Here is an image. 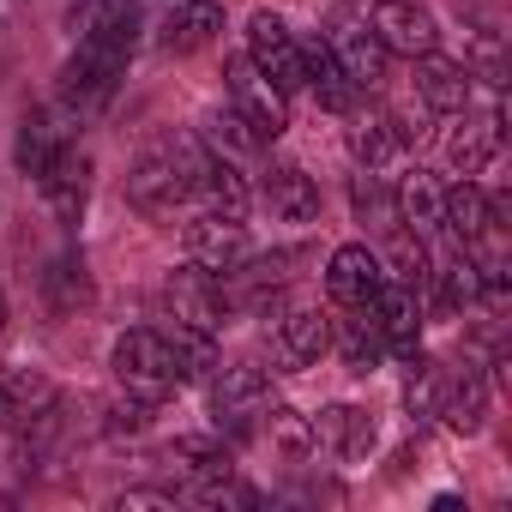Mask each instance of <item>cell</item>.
Returning a JSON list of instances; mask_svg holds the SVG:
<instances>
[{
    "label": "cell",
    "mask_w": 512,
    "mask_h": 512,
    "mask_svg": "<svg viewBox=\"0 0 512 512\" xmlns=\"http://www.w3.org/2000/svg\"><path fill=\"white\" fill-rule=\"evenodd\" d=\"M109 368H115L121 392L163 404L175 386L205 380V374L217 368V350H211V338H193V332H181V326H133V332L115 338Z\"/></svg>",
    "instance_id": "cell-1"
},
{
    "label": "cell",
    "mask_w": 512,
    "mask_h": 512,
    "mask_svg": "<svg viewBox=\"0 0 512 512\" xmlns=\"http://www.w3.org/2000/svg\"><path fill=\"white\" fill-rule=\"evenodd\" d=\"M133 43H139V19H121V25L73 37V55L61 61V109L73 121H85V115L115 103V91L127 79V61H133Z\"/></svg>",
    "instance_id": "cell-2"
},
{
    "label": "cell",
    "mask_w": 512,
    "mask_h": 512,
    "mask_svg": "<svg viewBox=\"0 0 512 512\" xmlns=\"http://www.w3.org/2000/svg\"><path fill=\"white\" fill-rule=\"evenodd\" d=\"M205 163H211V151H205L199 139H187V133L151 139V145L139 151V163L127 169V199H133V211H145V217H175V205L199 199Z\"/></svg>",
    "instance_id": "cell-3"
},
{
    "label": "cell",
    "mask_w": 512,
    "mask_h": 512,
    "mask_svg": "<svg viewBox=\"0 0 512 512\" xmlns=\"http://www.w3.org/2000/svg\"><path fill=\"white\" fill-rule=\"evenodd\" d=\"M272 416V380L266 368H253V362H235L211 380V422L223 440H247V434H260Z\"/></svg>",
    "instance_id": "cell-4"
},
{
    "label": "cell",
    "mask_w": 512,
    "mask_h": 512,
    "mask_svg": "<svg viewBox=\"0 0 512 512\" xmlns=\"http://www.w3.org/2000/svg\"><path fill=\"white\" fill-rule=\"evenodd\" d=\"M163 308H169V320L181 326V332H193V338H211L217 344V332L229 326V302H223V284H217V272H205V266H181V272H169V284H163Z\"/></svg>",
    "instance_id": "cell-5"
},
{
    "label": "cell",
    "mask_w": 512,
    "mask_h": 512,
    "mask_svg": "<svg viewBox=\"0 0 512 512\" xmlns=\"http://www.w3.org/2000/svg\"><path fill=\"white\" fill-rule=\"evenodd\" d=\"M247 61H253V73H260L278 97H296L302 91V43H296V31L278 19V13H253L247 19Z\"/></svg>",
    "instance_id": "cell-6"
},
{
    "label": "cell",
    "mask_w": 512,
    "mask_h": 512,
    "mask_svg": "<svg viewBox=\"0 0 512 512\" xmlns=\"http://www.w3.org/2000/svg\"><path fill=\"white\" fill-rule=\"evenodd\" d=\"M386 55H404V61H422L440 49V19L422 7V0H374V25H368Z\"/></svg>",
    "instance_id": "cell-7"
},
{
    "label": "cell",
    "mask_w": 512,
    "mask_h": 512,
    "mask_svg": "<svg viewBox=\"0 0 512 512\" xmlns=\"http://www.w3.org/2000/svg\"><path fill=\"white\" fill-rule=\"evenodd\" d=\"M229 109L241 115V127L260 139V145H272V139L290 127L284 97H278L260 73H253V61H247V55H235V61H229Z\"/></svg>",
    "instance_id": "cell-8"
},
{
    "label": "cell",
    "mask_w": 512,
    "mask_h": 512,
    "mask_svg": "<svg viewBox=\"0 0 512 512\" xmlns=\"http://www.w3.org/2000/svg\"><path fill=\"white\" fill-rule=\"evenodd\" d=\"M362 314L380 326V338H386V356H404V362L416 356V344H422V296H416L410 284L386 278Z\"/></svg>",
    "instance_id": "cell-9"
},
{
    "label": "cell",
    "mask_w": 512,
    "mask_h": 512,
    "mask_svg": "<svg viewBox=\"0 0 512 512\" xmlns=\"http://www.w3.org/2000/svg\"><path fill=\"white\" fill-rule=\"evenodd\" d=\"M380 284H386V260H380L368 241H344L332 260H326V296L338 308H368Z\"/></svg>",
    "instance_id": "cell-10"
},
{
    "label": "cell",
    "mask_w": 512,
    "mask_h": 512,
    "mask_svg": "<svg viewBox=\"0 0 512 512\" xmlns=\"http://www.w3.org/2000/svg\"><path fill=\"white\" fill-rule=\"evenodd\" d=\"M187 260L205 272H229L247 260V223L235 211H199L187 223Z\"/></svg>",
    "instance_id": "cell-11"
},
{
    "label": "cell",
    "mask_w": 512,
    "mask_h": 512,
    "mask_svg": "<svg viewBox=\"0 0 512 512\" xmlns=\"http://www.w3.org/2000/svg\"><path fill=\"white\" fill-rule=\"evenodd\" d=\"M410 145H416V127H410L404 115H362V121L350 127V151H356V163H362L368 175L398 169V163L410 157Z\"/></svg>",
    "instance_id": "cell-12"
},
{
    "label": "cell",
    "mask_w": 512,
    "mask_h": 512,
    "mask_svg": "<svg viewBox=\"0 0 512 512\" xmlns=\"http://www.w3.org/2000/svg\"><path fill=\"white\" fill-rule=\"evenodd\" d=\"M272 350H278V368L296 374V368H308L332 350V320L320 308H284L278 326H272Z\"/></svg>",
    "instance_id": "cell-13"
},
{
    "label": "cell",
    "mask_w": 512,
    "mask_h": 512,
    "mask_svg": "<svg viewBox=\"0 0 512 512\" xmlns=\"http://www.w3.org/2000/svg\"><path fill=\"white\" fill-rule=\"evenodd\" d=\"M37 193H43V205H49L61 223H79V217H85V199H91V157H85L79 145H67V151L37 175Z\"/></svg>",
    "instance_id": "cell-14"
},
{
    "label": "cell",
    "mask_w": 512,
    "mask_h": 512,
    "mask_svg": "<svg viewBox=\"0 0 512 512\" xmlns=\"http://www.w3.org/2000/svg\"><path fill=\"white\" fill-rule=\"evenodd\" d=\"M470 91L476 85H470V67L464 61H446L440 49L416 61V103L428 115H464L470 109Z\"/></svg>",
    "instance_id": "cell-15"
},
{
    "label": "cell",
    "mask_w": 512,
    "mask_h": 512,
    "mask_svg": "<svg viewBox=\"0 0 512 512\" xmlns=\"http://www.w3.org/2000/svg\"><path fill=\"white\" fill-rule=\"evenodd\" d=\"M67 121H73L67 109H31V115L19 121V139H13V163H19V175L37 181V175L73 145V139H67Z\"/></svg>",
    "instance_id": "cell-16"
},
{
    "label": "cell",
    "mask_w": 512,
    "mask_h": 512,
    "mask_svg": "<svg viewBox=\"0 0 512 512\" xmlns=\"http://www.w3.org/2000/svg\"><path fill=\"white\" fill-rule=\"evenodd\" d=\"M260 193H266V205H272L278 223H314L320 217V181L302 163H272L266 181H260Z\"/></svg>",
    "instance_id": "cell-17"
},
{
    "label": "cell",
    "mask_w": 512,
    "mask_h": 512,
    "mask_svg": "<svg viewBox=\"0 0 512 512\" xmlns=\"http://www.w3.org/2000/svg\"><path fill=\"white\" fill-rule=\"evenodd\" d=\"M308 428H314V446L332 452V458H344V464H356V458L374 452V422H368V410H356V404H326Z\"/></svg>",
    "instance_id": "cell-18"
},
{
    "label": "cell",
    "mask_w": 512,
    "mask_h": 512,
    "mask_svg": "<svg viewBox=\"0 0 512 512\" xmlns=\"http://www.w3.org/2000/svg\"><path fill=\"white\" fill-rule=\"evenodd\" d=\"M434 416H446L452 434H482V422H488V374L482 368H458L434 392Z\"/></svg>",
    "instance_id": "cell-19"
},
{
    "label": "cell",
    "mask_w": 512,
    "mask_h": 512,
    "mask_svg": "<svg viewBox=\"0 0 512 512\" xmlns=\"http://www.w3.org/2000/svg\"><path fill=\"white\" fill-rule=\"evenodd\" d=\"M494 151H500V109H488V115H470L464 109V121L452 127V139H446V163H452V175H482L488 163H494Z\"/></svg>",
    "instance_id": "cell-20"
},
{
    "label": "cell",
    "mask_w": 512,
    "mask_h": 512,
    "mask_svg": "<svg viewBox=\"0 0 512 512\" xmlns=\"http://www.w3.org/2000/svg\"><path fill=\"white\" fill-rule=\"evenodd\" d=\"M302 73H308V79H302V91H314V103H320V109L350 115V109L362 103V91L350 85V73L338 67V55H332L326 43H308V49H302Z\"/></svg>",
    "instance_id": "cell-21"
},
{
    "label": "cell",
    "mask_w": 512,
    "mask_h": 512,
    "mask_svg": "<svg viewBox=\"0 0 512 512\" xmlns=\"http://www.w3.org/2000/svg\"><path fill=\"white\" fill-rule=\"evenodd\" d=\"M326 49L338 55V67L350 73L356 91H380V85H386L392 55H386V43H380L374 31H338V37H326Z\"/></svg>",
    "instance_id": "cell-22"
},
{
    "label": "cell",
    "mask_w": 512,
    "mask_h": 512,
    "mask_svg": "<svg viewBox=\"0 0 512 512\" xmlns=\"http://www.w3.org/2000/svg\"><path fill=\"white\" fill-rule=\"evenodd\" d=\"M217 31H223V7H217V0H181V7L163 19V49L169 55H199V49L217 43Z\"/></svg>",
    "instance_id": "cell-23"
},
{
    "label": "cell",
    "mask_w": 512,
    "mask_h": 512,
    "mask_svg": "<svg viewBox=\"0 0 512 512\" xmlns=\"http://www.w3.org/2000/svg\"><path fill=\"white\" fill-rule=\"evenodd\" d=\"M440 193H446V187H440L434 175H422V169L398 181L392 211H398V223H404L416 241H434V235H440Z\"/></svg>",
    "instance_id": "cell-24"
},
{
    "label": "cell",
    "mask_w": 512,
    "mask_h": 512,
    "mask_svg": "<svg viewBox=\"0 0 512 512\" xmlns=\"http://www.w3.org/2000/svg\"><path fill=\"white\" fill-rule=\"evenodd\" d=\"M61 392L43 380V374H31V368H7L0 374V422H7V434L19 428V422H31L37 410H49Z\"/></svg>",
    "instance_id": "cell-25"
},
{
    "label": "cell",
    "mask_w": 512,
    "mask_h": 512,
    "mask_svg": "<svg viewBox=\"0 0 512 512\" xmlns=\"http://www.w3.org/2000/svg\"><path fill=\"white\" fill-rule=\"evenodd\" d=\"M332 350L344 356L350 374H374V368L386 362V338H380V326H374L362 308H350V320L332 326Z\"/></svg>",
    "instance_id": "cell-26"
},
{
    "label": "cell",
    "mask_w": 512,
    "mask_h": 512,
    "mask_svg": "<svg viewBox=\"0 0 512 512\" xmlns=\"http://www.w3.org/2000/svg\"><path fill=\"white\" fill-rule=\"evenodd\" d=\"M43 290H49V302L67 314V308H79L85 296H91V278H85V260H73V253H61V260L43 272Z\"/></svg>",
    "instance_id": "cell-27"
},
{
    "label": "cell",
    "mask_w": 512,
    "mask_h": 512,
    "mask_svg": "<svg viewBox=\"0 0 512 512\" xmlns=\"http://www.w3.org/2000/svg\"><path fill=\"white\" fill-rule=\"evenodd\" d=\"M0 326H7V290H0Z\"/></svg>",
    "instance_id": "cell-28"
},
{
    "label": "cell",
    "mask_w": 512,
    "mask_h": 512,
    "mask_svg": "<svg viewBox=\"0 0 512 512\" xmlns=\"http://www.w3.org/2000/svg\"><path fill=\"white\" fill-rule=\"evenodd\" d=\"M362 7H368V0H362Z\"/></svg>",
    "instance_id": "cell-29"
}]
</instances>
